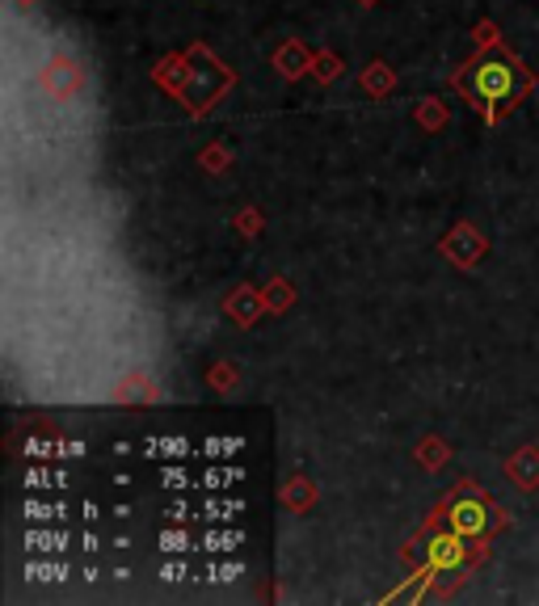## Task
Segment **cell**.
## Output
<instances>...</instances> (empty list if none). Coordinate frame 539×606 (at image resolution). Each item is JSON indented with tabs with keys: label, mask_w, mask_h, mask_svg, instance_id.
Listing matches in <instances>:
<instances>
[{
	"label": "cell",
	"mask_w": 539,
	"mask_h": 606,
	"mask_svg": "<svg viewBox=\"0 0 539 606\" xmlns=\"http://www.w3.org/2000/svg\"><path fill=\"white\" fill-rule=\"evenodd\" d=\"M426 556H430V569H459V564L468 560V539L459 535V531H443V535H434L426 543Z\"/></svg>",
	"instance_id": "3957f363"
},
{
	"label": "cell",
	"mask_w": 539,
	"mask_h": 606,
	"mask_svg": "<svg viewBox=\"0 0 539 606\" xmlns=\"http://www.w3.org/2000/svg\"><path fill=\"white\" fill-rule=\"evenodd\" d=\"M447 527L459 531L464 539H485L497 531V514H493V505L485 497H476V493H459L451 505H447Z\"/></svg>",
	"instance_id": "7a4b0ae2"
},
{
	"label": "cell",
	"mask_w": 539,
	"mask_h": 606,
	"mask_svg": "<svg viewBox=\"0 0 539 606\" xmlns=\"http://www.w3.org/2000/svg\"><path fill=\"white\" fill-rule=\"evenodd\" d=\"M472 76L464 80V89L481 101V110H502V106H510V101L523 93V68L514 64L510 55H502V51H489V55H481L476 64L468 68Z\"/></svg>",
	"instance_id": "6da1fadb"
}]
</instances>
